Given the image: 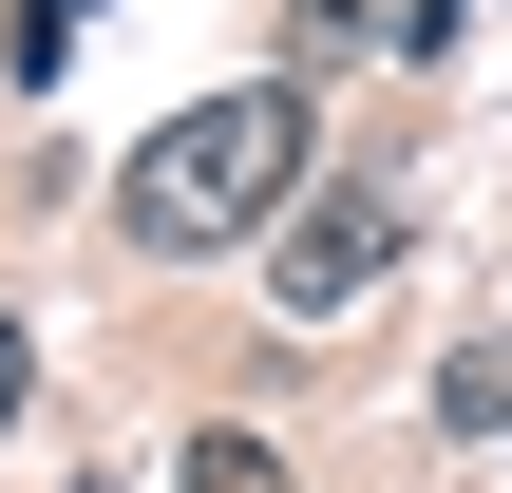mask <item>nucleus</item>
Returning a JSON list of instances; mask_svg holds the SVG:
<instances>
[{
    "mask_svg": "<svg viewBox=\"0 0 512 493\" xmlns=\"http://www.w3.org/2000/svg\"><path fill=\"white\" fill-rule=\"evenodd\" d=\"M304 133H323V95L304 76H247V95H190L133 171H114V228L133 247H247L285 190H304Z\"/></svg>",
    "mask_w": 512,
    "mask_h": 493,
    "instance_id": "1",
    "label": "nucleus"
},
{
    "mask_svg": "<svg viewBox=\"0 0 512 493\" xmlns=\"http://www.w3.org/2000/svg\"><path fill=\"white\" fill-rule=\"evenodd\" d=\"M380 266H399V209H380V190H323V209L266 247V304H285V323H342Z\"/></svg>",
    "mask_w": 512,
    "mask_h": 493,
    "instance_id": "2",
    "label": "nucleus"
},
{
    "mask_svg": "<svg viewBox=\"0 0 512 493\" xmlns=\"http://www.w3.org/2000/svg\"><path fill=\"white\" fill-rule=\"evenodd\" d=\"M399 38H437V0H285V57L323 76V57H399Z\"/></svg>",
    "mask_w": 512,
    "mask_h": 493,
    "instance_id": "3",
    "label": "nucleus"
},
{
    "mask_svg": "<svg viewBox=\"0 0 512 493\" xmlns=\"http://www.w3.org/2000/svg\"><path fill=\"white\" fill-rule=\"evenodd\" d=\"M171 493H304V475H285L266 437H190V456H171Z\"/></svg>",
    "mask_w": 512,
    "mask_h": 493,
    "instance_id": "4",
    "label": "nucleus"
},
{
    "mask_svg": "<svg viewBox=\"0 0 512 493\" xmlns=\"http://www.w3.org/2000/svg\"><path fill=\"white\" fill-rule=\"evenodd\" d=\"M76 19H95V0H19V76H57V57H76Z\"/></svg>",
    "mask_w": 512,
    "mask_h": 493,
    "instance_id": "5",
    "label": "nucleus"
},
{
    "mask_svg": "<svg viewBox=\"0 0 512 493\" xmlns=\"http://www.w3.org/2000/svg\"><path fill=\"white\" fill-rule=\"evenodd\" d=\"M19 399H38V323L0 304V437H19Z\"/></svg>",
    "mask_w": 512,
    "mask_h": 493,
    "instance_id": "6",
    "label": "nucleus"
}]
</instances>
